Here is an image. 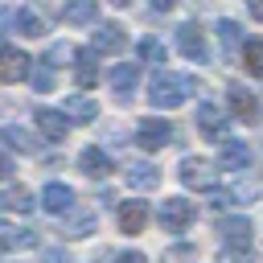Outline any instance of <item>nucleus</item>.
Masks as SVG:
<instances>
[{
	"label": "nucleus",
	"instance_id": "nucleus-1",
	"mask_svg": "<svg viewBox=\"0 0 263 263\" xmlns=\"http://www.w3.org/2000/svg\"><path fill=\"white\" fill-rule=\"evenodd\" d=\"M193 90H197V78L177 74V70H156L148 82V103L152 107H181Z\"/></svg>",
	"mask_w": 263,
	"mask_h": 263
},
{
	"label": "nucleus",
	"instance_id": "nucleus-2",
	"mask_svg": "<svg viewBox=\"0 0 263 263\" xmlns=\"http://www.w3.org/2000/svg\"><path fill=\"white\" fill-rule=\"evenodd\" d=\"M193 123H197V132H201L205 140H214V144H226V136H230V111L218 107V103H201Z\"/></svg>",
	"mask_w": 263,
	"mask_h": 263
},
{
	"label": "nucleus",
	"instance_id": "nucleus-3",
	"mask_svg": "<svg viewBox=\"0 0 263 263\" xmlns=\"http://www.w3.org/2000/svg\"><path fill=\"white\" fill-rule=\"evenodd\" d=\"M177 177H181V185H185V189L218 193V173H214V164H210V160H201V156H185V160H181V168H177Z\"/></svg>",
	"mask_w": 263,
	"mask_h": 263
},
{
	"label": "nucleus",
	"instance_id": "nucleus-4",
	"mask_svg": "<svg viewBox=\"0 0 263 263\" xmlns=\"http://www.w3.org/2000/svg\"><path fill=\"white\" fill-rule=\"evenodd\" d=\"M193 218H197V210H193L189 197H164V201H160V226H164L168 234H181Z\"/></svg>",
	"mask_w": 263,
	"mask_h": 263
},
{
	"label": "nucleus",
	"instance_id": "nucleus-5",
	"mask_svg": "<svg viewBox=\"0 0 263 263\" xmlns=\"http://www.w3.org/2000/svg\"><path fill=\"white\" fill-rule=\"evenodd\" d=\"M177 49H181L189 62H197V66H205V62H210V45H205V33H201L193 21H185V25L177 29Z\"/></svg>",
	"mask_w": 263,
	"mask_h": 263
},
{
	"label": "nucleus",
	"instance_id": "nucleus-6",
	"mask_svg": "<svg viewBox=\"0 0 263 263\" xmlns=\"http://www.w3.org/2000/svg\"><path fill=\"white\" fill-rule=\"evenodd\" d=\"M173 132H177L173 123H164V119H152V115H148V119H140V123H136V144H140V148H148V152H156V148L173 144Z\"/></svg>",
	"mask_w": 263,
	"mask_h": 263
},
{
	"label": "nucleus",
	"instance_id": "nucleus-7",
	"mask_svg": "<svg viewBox=\"0 0 263 263\" xmlns=\"http://www.w3.org/2000/svg\"><path fill=\"white\" fill-rule=\"evenodd\" d=\"M226 99H230V103H226V111H230V115H238L242 123H259V99H255L242 82H230Z\"/></svg>",
	"mask_w": 263,
	"mask_h": 263
},
{
	"label": "nucleus",
	"instance_id": "nucleus-8",
	"mask_svg": "<svg viewBox=\"0 0 263 263\" xmlns=\"http://www.w3.org/2000/svg\"><path fill=\"white\" fill-rule=\"evenodd\" d=\"M33 123L45 140H66L70 136V115L66 111H53V107H37L33 111Z\"/></svg>",
	"mask_w": 263,
	"mask_h": 263
},
{
	"label": "nucleus",
	"instance_id": "nucleus-9",
	"mask_svg": "<svg viewBox=\"0 0 263 263\" xmlns=\"http://www.w3.org/2000/svg\"><path fill=\"white\" fill-rule=\"evenodd\" d=\"M136 86H140V66H132V62H123V66H115V70H111V90H115V99H123V103H132V95H136Z\"/></svg>",
	"mask_w": 263,
	"mask_h": 263
},
{
	"label": "nucleus",
	"instance_id": "nucleus-10",
	"mask_svg": "<svg viewBox=\"0 0 263 263\" xmlns=\"http://www.w3.org/2000/svg\"><path fill=\"white\" fill-rule=\"evenodd\" d=\"M41 205H45L49 214H70V210H74V189L62 185V181H49V185L41 189Z\"/></svg>",
	"mask_w": 263,
	"mask_h": 263
},
{
	"label": "nucleus",
	"instance_id": "nucleus-11",
	"mask_svg": "<svg viewBox=\"0 0 263 263\" xmlns=\"http://www.w3.org/2000/svg\"><path fill=\"white\" fill-rule=\"evenodd\" d=\"M127 45V33H123V25H115V21H103L99 29H95V49L99 53H119Z\"/></svg>",
	"mask_w": 263,
	"mask_h": 263
},
{
	"label": "nucleus",
	"instance_id": "nucleus-12",
	"mask_svg": "<svg viewBox=\"0 0 263 263\" xmlns=\"http://www.w3.org/2000/svg\"><path fill=\"white\" fill-rule=\"evenodd\" d=\"M74 78L78 86H95L99 82V49H74Z\"/></svg>",
	"mask_w": 263,
	"mask_h": 263
},
{
	"label": "nucleus",
	"instance_id": "nucleus-13",
	"mask_svg": "<svg viewBox=\"0 0 263 263\" xmlns=\"http://www.w3.org/2000/svg\"><path fill=\"white\" fill-rule=\"evenodd\" d=\"M144 222H148V205H144V197H132V201L119 205V230H123V234H140Z\"/></svg>",
	"mask_w": 263,
	"mask_h": 263
},
{
	"label": "nucleus",
	"instance_id": "nucleus-14",
	"mask_svg": "<svg viewBox=\"0 0 263 263\" xmlns=\"http://www.w3.org/2000/svg\"><path fill=\"white\" fill-rule=\"evenodd\" d=\"M0 62H4V70H0L4 82H21V78H29V58H25L16 45H4V49H0Z\"/></svg>",
	"mask_w": 263,
	"mask_h": 263
},
{
	"label": "nucleus",
	"instance_id": "nucleus-15",
	"mask_svg": "<svg viewBox=\"0 0 263 263\" xmlns=\"http://www.w3.org/2000/svg\"><path fill=\"white\" fill-rule=\"evenodd\" d=\"M218 230H222L226 247H238V251H247V247H251V230H255V226H251L247 218H222V226H218Z\"/></svg>",
	"mask_w": 263,
	"mask_h": 263
},
{
	"label": "nucleus",
	"instance_id": "nucleus-16",
	"mask_svg": "<svg viewBox=\"0 0 263 263\" xmlns=\"http://www.w3.org/2000/svg\"><path fill=\"white\" fill-rule=\"evenodd\" d=\"M62 111H66L74 123H90V119L99 115V103L86 99V95H66V99H62Z\"/></svg>",
	"mask_w": 263,
	"mask_h": 263
},
{
	"label": "nucleus",
	"instance_id": "nucleus-17",
	"mask_svg": "<svg viewBox=\"0 0 263 263\" xmlns=\"http://www.w3.org/2000/svg\"><path fill=\"white\" fill-rule=\"evenodd\" d=\"M78 168L86 173V177H107L111 173V156L103 152V148H82V156H78Z\"/></svg>",
	"mask_w": 263,
	"mask_h": 263
},
{
	"label": "nucleus",
	"instance_id": "nucleus-18",
	"mask_svg": "<svg viewBox=\"0 0 263 263\" xmlns=\"http://www.w3.org/2000/svg\"><path fill=\"white\" fill-rule=\"evenodd\" d=\"M4 234H0V247L4 251H29V247H37V230H29V226H0Z\"/></svg>",
	"mask_w": 263,
	"mask_h": 263
},
{
	"label": "nucleus",
	"instance_id": "nucleus-19",
	"mask_svg": "<svg viewBox=\"0 0 263 263\" xmlns=\"http://www.w3.org/2000/svg\"><path fill=\"white\" fill-rule=\"evenodd\" d=\"M160 181V168L156 164H148V160H132L127 164V185L132 189H152Z\"/></svg>",
	"mask_w": 263,
	"mask_h": 263
},
{
	"label": "nucleus",
	"instance_id": "nucleus-20",
	"mask_svg": "<svg viewBox=\"0 0 263 263\" xmlns=\"http://www.w3.org/2000/svg\"><path fill=\"white\" fill-rule=\"evenodd\" d=\"M0 205H4V210H12V214H29V210H33V193H29V189H21L16 181H8V185H4V193H0Z\"/></svg>",
	"mask_w": 263,
	"mask_h": 263
},
{
	"label": "nucleus",
	"instance_id": "nucleus-21",
	"mask_svg": "<svg viewBox=\"0 0 263 263\" xmlns=\"http://www.w3.org/2000/svg\"><path fill=\"white\" fill-rule=\"evenodd\" d=\"M62 16H66V25H90L99 16V0H66Z\"/></svg>",
	"mask_w": 263,
	"mask_h": 263
},
{
	"label": "nucleus",
	"instance_id": "nucleus-22",
	"mask_svg": "<svg viewBox=\"0 0 263 263\" xmlns=\"http://www.w3.org/2000/svg\"><path fill=\"white\" fill-rule=\"evenodd\" d=\"M247 164H251V148H247L242 140H226V144H222V168L238 173V168H247Z\"/></svg>",
	"mask_w": 263,
	"mask_h": 263
},
{
	"label": "nucleus",
	"instance_id": "nucleus-23",
	"mask_svg": "<svg viewBox=\"0 0 263 263\" xmlns=\"http://www.w3.org/2000/svg\"><path fill=\"white\" fill-rule=\"evenodd\" d=\"M8 25L12 29H21L25 37H41L45 33V21L33 12V8H21V12H8Z\"/></svg>",
	"mask_w": 263,
	"mask_h": 263
},
{
	"label": "nucleus",
	"instance_id": "nucleus-24",
	"mask_svg": "<svg viewBox=\"0 0 263 263\" xmlns=\"http://www.w3.org/2000/svg\"><path fill=\"white\" fill-rule=\"evenodd\" d=\"M136 53H140V62H148V66H160V70H164V62H168V49H164V41H156V37H140Z\"/></svg>",
	"mask_w": 263,
	"mask_h": 263
},
{
	"label": "nucleus",
	"instance_id": "nucleus-25",
	"mask_svg": "<svg viewBox=\"0 0 263 263\" xmlns=\"http://www.w3.org/2000/svg\"><path fill=\"white\" fill-rule=\"evenodd\" d=\"M218 37H222L226 53H230V49H242V45L251 41V37H242V25H238V21H230V16H222V21H218Z\"/></svg>",
	"mask_w": 263,
	"mask_h": 263
},
{
	"label": "nucleus",
	"instance_id": "nucleus-26",
	"mask_svg": "<svg viewBox=\"0 0 263 263\" xmlns=\"http://www.w3.org/2000/svg\"><path fill=\"white\" fill-rule=\"evenodd\" d=\"M4 144H8V148H16V152H29V156L37 152V140H33L25 127H16V123H8V127H4Z\"/></svg>",
	"mask_w": 263,
	"mask_h": 263
},
{
	"label": "nucleus",
	"instance_id": "nucleus-27",
	"mask_svg": "<svg viewBox=\"0 0 263 263\" xmlns=\"http://www.w3.org/2000/svg\"><path fill=\"white\" fill-rule=\"evenodd\" d=\"M95 222H99V218H95V210H82V214H74V218L66 222V230H62V234H66V238H86V234L95 230Z\"/></svg>",
	"mask_w": 263,
	"mask_h": 263
},
{
	"label": "nucleus",
	"instance_id": "nucleus-28",
	"mask_svg": "<svg viewBox=\"0 0 263 263\" xmlns=\"http://www.w3.org/2000/svg\"><path fill=\"white\" fill-rule=\"evenodd\" d=\"M242 66L263 78V37H251V41L242 45Z\"/></svg>",
	"mask_w": 263,
	"mask_h": 263
},
{
	"label": "nucleus",
	"instance_id": "nucleus-29",
	"mask_svg": "<svg viewBox=\"0 0 263 263\" xmlns=\"http://www.w3.org/2000/svg\"><path fill=\"white\" fill-rule=\"evenodd\" d=\"M259 193H263V185H259V181H234L226 197H230V201H255Z\"/></svg>",
	"mask_w": 263,
	"mask_h": 263
},
{
	"label": "nucleus",
	"instance_id": "nucleus-30",
	"mask_svg": "<svg viewBox=\"0 0 263 263\" xmlns=\"http://www.w3.org/2000/svg\"><path fill=\"white\" fill-rule=\"evenodd\" d=\"M37 66H41V70H33L29 78H33V90L45 95V90H53V66H45V62H37Z\"/></svg>",
	"mask_w": 263,
	"mask_h": 263
},
{
	"label": "nucleus",
	"instance_id": "nucleus-31",
	"mask_svg": "<svg viewBox=\"0 0 263 263\" xmlns=\"http://www.w3.org/2000/svg\"><path fill=\"white\" fill-rule=\"evenodd\" d=\"M218 263H255V259H251V255H247V251H238V247H226V251H222V259H218Z\"/></svg>",
	"mask_w": 263,
	"mask_h": 263
},
{
	"label": "nucleus",
	"instance_id": "nucleus-32",
	"mask_svg": "<svg viewBox=\"0 0 263 263\" xmlns=\"http://www.w3.org/2000/svg\"><path fill=\"white\" fill-rule=\"evenodd\" d=\"M41 259H45V263H70V255H66V251H58V247H49Z\"/></svg>",
	"mask_w": 263,
	"mask_h": 263
},
{
	"label": "nucleus",
	"instance_id": "nucleus-33",
	"mask_svg": "<svg viewBox=\"0 0 263 263\" xmlns=\"http://www.w3.org/2000/svg\"><path fill=\"white\" fill-rule=\"evenodd\" d=\"M119 263H148V255H140V251H127V255H119Z\"/></svg>",
	"mask_w": 263,
	"mask_h": 263
},
{
	"label": "nucleus",
	"instance_id": "nucleus-34",
	"mask_svg": "<svg viewBox=\"0 0 263 263\" xmlns=\"http://www.w3.org/2000/svg\"><path fill=\"white\" fill-rule=\"evenodd\" d=\"M247 8H251V16H255V21H263V0H247Z\"/></svg>",
	"mask_w": 263,
	"mask_h": 263
},
{
	"label": "nucleus",
	"instance_id": "nucleus-35",
	"mask_svg": "<svg viewBox=\"0 0 263 263\" xmlns=\"http://www.w3.org/2000/svg\"><path fill=\"white\" fill-rule=\"evenodd\" d=\"M173 4H177V0H152V8H156V12H168Z\"/></svg>",
	"mask_w": 263,
	"mask_h": 263
},
{
	"label": "nucleus",
	"instance_id": "nucleus-36",
	"mask_svg": "<svg viewBox=\"0 0 263 263\" xmlns=\"http://www.w3.org/2000/svg\"><path fill=\"white\" fill-rule=\"evenodd\" d=\"M111 4H115V8H127V4H132V0H111Z\"/></svg>",
	"mask_w": 263,
	"mask_h": 263
}]
</instances>
